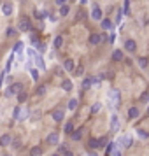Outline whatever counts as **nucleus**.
Instances as JSON below:
<instances>
[{
	"instance_id": "obj_1",
	"label": "nucleus",
	"mask_w": 149,
	"mask_h": 156,
	"mask_svg": "<svg viewBox=\"0 0 149 156\" xmlns=\"http://www.w3.org/2000/svg\"><path fill=\"white\" fill-rule=\"evenodd\" d=\"M28 55H30V58H32V60L35 62V65L39 67V69H41V70H46V63H44V60H42L41 56H39V55H37L35 51L30 49V51H28Z\"/></svg>"
},
{
	"instance_id": "obj_2",
	"label": "nucleus",
	"mask_w": 149,
	"mask_h": 156,
	"mask_svg": "<svg viewBox=\"0 0 149 156\" xmlns=\"http://www.w3.org/2000/svg\"><path fill=\"white\" fill-rule=\"evenodd\" d=\"M21 83H14V84L9 86V90L5 91V97H12V95H18V93L21 91Z\"/></svg>"
},
{
	"instance_id": "obj_3",
	"label": "nucleus",
	"mask_w": 149,
	"mask_h": 156,
	"mask_svg": "<svg viewBox=\"0 0 149 156\" xmlns=\"http://www.w3.org/2000/svg\"><path fill=\"white\" fill-rule=\"evenodd\" d=\"M18 28L21 30L23 34H27V32H32V23H30V20L23 18L21 21H20V25H18Z\"/></svg>"
},
{
	"instance_id": "obj_4",
	"label": "nucleus",
	"mask_w": 149,
	"mask_h": 156,
	"mask_svg": "<svg viewBox=\"0 0 149 156\" xmlns=\"http://www.w3.org/2000/svg\"><path fill=\"white\" fill-rule=\"evenodd\" d=\"M118 144H121L123 147H132V137L130 135H121L118 139Z\"/></svg>"
},
{
	"instance_id": "obj_5",
	"label": "nucleus",
	"mask_w": 149,
	"mask_h": 156,
	"mask_svg": "<svg viewBox=\"0 0 149 156\" xmlns=\"http://www.w3.org/2000/svg\"><path fill=\"white\" fill-rule=\"evenodd\" d=\"M107 97H109V100L112 102L114 105H118V104H119V91H118V90H111Z\"/></svg>"
},
{
	"instance_id": "obj_6",
	"label": "nucleus",
	"mask_w": 149,
	"mask_h": 156,
	"mask_svg": "<svg viewBox=\"0 0 149 156\" xmlns=\"http://www.w3.org/2000/svg\"><path fill=\"white\" fill-rule=\"evenodd\" d=\"M48 142H49L51 146H58V144H60V135H58L56 132L49 133V135H48Z\"/></svg>"
},
{
	"instance_id": "obj_7",
	"label": "nucleus",
	"mask_w": 149,
	"mask_h": 156,
	"mask_svg": "<svg viewBox=\"0 0 149 156\" xmlns=\"http://www.w3.org/2000/svg\"><path fill=\"white\" fill-rule=\"evenodd\" d=\"M91 18L95 20V21H100V20H102V11H100V7H97V4H93Z\"/></svg>"
},
{
	"instance_id": "obj_8",
	"label": "nucleus",
	"mask_w": 149,
	"mask_h": 156,
	"mask_svg": "<svg viewBox=\"0 0 149 156\" xmlns=\"http://www.w3.org/2000/svg\"><path fill=\"white\" fill-rule=\"evenodd\" d=\"M51 118H53L55 121H58V123H60V121H63L65 112L62 111V109H56V111H53V114H51Z\"/></svg>"
},
{
	"instance_id": "obj_9",
	"label": "nucleus",
	"mask_w": 149,
	"mask_h": 156,
	"mask_svg": "<svg viewBox=\"0 0 149 156\" xmlns=\"http://www.w3.org/2000/svg\"><path fill=\"white\" fill-rule=\"evenodd\" d=\"M125 48H126L128 53H135V49H137V42H135L133 39H128L126 42H125Z\"/></svg>"
},
{
	"instance_id": "obj_10",
	"label": "nucleus",
	"mask_w": 149,
	"mask_h": 156,
	"mask_svg": "<svg viewBox=\"0 0 149 156\" xmlns=\"http://www.w3.org/2000/svg\"><path fill=\"white\" fill-rule=\"evenodd\" d=\"M111 130H112V132H119V119H118L116 114L111 118Z\"/></svg>"
},
{
	"instance_id": "obj_11",
	"label": "nucleus",
	"mask_w": 149,
	"mask_h": 156,
	"mask_svg": "<svg viewBox=\"0 0 149 156\" xmlns=\"http://www.w3.org/2000/svg\"><path fill=\"white\" fill-rule=\"evenodd\" d=\"M11 142H12V137L11 135H0V146L2 147H7Z\"/></svg>"
},
{
	"instance_id": "obj_12",
	"label": "nucleus",
	"mask_w": 149,
	"mask_h": 156,
	"mask_svg": "<svg viewBox=\"0 0 149 156\" xmlns=\"http://www.w3.org/2000/svg\"><path fill=\"white\" fill-rule=\"evenodd\" d=\"M2 12H4V16H11L12 14V5H11L9 2L2 4Z\"/></svg>"
},
{
	"instance_id": "obj_13",
	"label": "nucleus",
	"mask_w": 149,
	"mask_h": 156,
	"mask_svg": "<svg viewBox=\"0 0 149 156\" xmlns=\"http://www.w3.org/2000/svg\"><path fill=\"white\" fill-rule=\"evenodd\" d=\"M100 42H102L100 34H91V35H90V44H91V46H98Z\"/></svg>"
},
{
	"instance_id": "obj_14",
	"label": "nucleus",
	"mask_w": 149,
	"mask_h": 156,
	"mask_svg": "<svg viewBox=\"0 0 149 156\" xmlns=\"http://www.w3.org/2000/svg\"><path fill=\"white\" fill-rule=\"evenodd\" d=\"M139 118V109L137 107H130L128 109V119H137Z\"/></svg>"
},
{
	"instance_id": "obj_15",
	"label": "nucleus",
	"mask_w": 149,
	"mask_h": 156,
	"mask_svg": "<svg viewBox=\"0 0 149 156\" xmlns=\"http://www.w3.org/2000/svg\"><path fill=\"white\" fill-rule=\"evenodd\" d=\"M63 69H65L67 72H72V70H74V69H76V65H74V60H65Z\"/></svg>"
},
{
	"instance_id": "obj_16",
	"label": "nucleus",
	"mask_w": 149,
	"mask_h": 156,
	"mask_svg": "<svg viewBox=\"0 0 149 156\" xmlns=\"http://www.w3.org/2000/svg\"><path fill=\"white\" fill-rule=\"evenodd\" d=\"M62 88H63L65 91H70L72 88H74V84H72V81H70V79H65L63 83H62Z\"/></svg>"
},
{
	"instance_id": "obj_17",
	"label": "nucleus",
	"mask_w": 149,
	"mask_h": 156,
	"mask_svg": "<svg viewBox=\"0 0 149 156\" xmlns=\"http://www.w3.org/2000/svg\"><path fill=\"white\" fill-rule=\"evenodd\" d=\"M81 137H83V130H81V128L72 132V139H74V140H81Z\"/></svg>"
},
{
	"instance_id": "obj_18",
	"label": "nucleus",
	"mask_w": 149,
	"mask_h": 156,
	"mask_svg": "<svg viewBox=\"0 0 149 156\" xmlns=\"http://www.w3.org/2000/svg\"><path fill=\"white\" fill-rule=\"evenodd\" d=\"M63 132H65V133H70L72 135V132H74V123H70V121H69V123H65Z\"/></svg>"
},
{
	"instance_id": "obj_19",
	"label": "nucleus",
	"mask_w": 149,
	"mask_h": 156,
	"mask_svg": "<svg viewBox=\"0 0 149 156\" xmlns=\"http://www.w3.org/2000/svg\"><path fill=\"white\" fill-rule=\"evenodd\" d=\"M102 28L104 30H111L112 28V21H111V20H102Z\"/></svg>"
},
{
	"instance_id": "obj_20",
	"label": "nucleus",
	"mask_w": 149,
	"mask_h": 156,
	"mask_svg": "<svg viewBox=\"0 0 149 156\" xmlns=\"http://www.w3.org/2000/svg\"><path fill=\"white\" fill-rule=\"evenodd\" d=\"M112 60H114V62H121V60H123V53H121L119 49L114 51V53H112Z\"/></svg>"
},
{
	"instance_id": "obj_21",
	"label": "nucleus",
	"mask_w": 149,
	"mask_h": 156,
	"mask_svg": "<svg viewBox=\"0 0 149 156\" xmlns=\"http://www.w3.org/2000/svg\"><path fill=\"white\" fill-rule=\"evenodd\" d=\"M69 12H70V7H69L67 4H65V5H62V7H60V16H67V14H69Z\"/></svg>"
},
{
	"instance_id": "obj_22",
	"label": "nucleus",
	"mask_w": 149,
	"mask_h": 156,
	"mask_svg": "<svg viewBox=\"0 0 149 156\" xmlns=\"http://www.w3.org/2000/svg\"><path fill=\"white\" fill-rule=\"evenodd\" d=\"M23 48H25V46H23V42H21V41H20V42H16V46H14V53H18V55H21V53H23Z\"/></svg>"
},
{
	"instance_id": "obj_23",
	"label": "nucleus",
	"mask_w": 149,
	"mask_h": 156,
	"mask_svg": "<svg viewBox=\"0 0 149 156\" xmlns=\"http://www.w3.org/2000/svg\"><path fill=\"white\" fill-rule=\"evenodd\" d=\"M62 44H63V37H62V35H58L56 39H55L53 46H55V48H62Z\"/></svg>"
},
{
	"instance_id": "obj_24",
	"label": "nucleus",
	"mask_w": 149,
	"mask_h": 156,
	"mask_svg": "<svg viewBox=\"0 0 149 156\" xmlns=\"http://www.w3.org/2000/svg\"><path fill=\"white\" fill-rule=\"evenodd\" d=\"M41 154H42V149H41V147H32L30 156H41Z\"/></svg>"
},
{
	"instance_id": "obj_25",
	"label": "nucleus",
	"mask_w": 149,
	"mask_h": 156,
	"mask_svg": "<svg viewBox=\"0 0 149 156\" xmlns=\"http://www.w3.org/2000/svg\"><path fill=\"white\" fill-rule=\"evenodd\" d=\"M147 62H149L147 58H139V65H140L142 69H147V65H149Z\"/></svg>"
},
{
	"instance_id": "obj_26",
	"label": "nucleus",
	"mask_w": 149,
	"mask_h": 156,
	"mask_svg": "<svg viewBox=\"0 0 149 156\" xmlns=\"http://www.w3.org/2000/svg\"><path fill=\"white\" fill-rule=\"evenodd\" d=\"M91 79H84V81H83V90H90V88H91Z\"/></svg>"
},
{
	"instance_id": "obj_27",
	"label": "nucleus",
	"mask_w": 149,
	"mask_h": 156,
	"mask_svg": "<svg viewBox=\"0 0 149 156\" xmlns=\"http://www.w3.org/2000/svg\"><path fill=\"white\" fill-rule=\"evenodd\" d=\"M69 109H70V111H76V109H77V100L76 98H72L70 102H69Z\"/></svg>"
},
{
	"instance_id": "obj_28",
	"label": "nucleus",
	"mask_w": 149,
	"mask_h": 156,
	"mask_svg": "<svg viewBox=\"0 0 149 156\" xmlns=\"http://www.w3.org/2000/svg\"><path fill=\"white\" fill-rule=\"evenodd\" d=\"M90 147H91V149H98L100 147L98 140H97V139H91V140H90Z\"/></svg>"
},
{
	"instance_id": "obj_29",
	"label": "nucleus",
	"mask_w": 149,
	"mask_h": 156,
	"mask_svg": "<svg viewBox=\"0 0 149 156\" xmlns=\"http://www.w3.org/2000/svg\"><path fill=\"white\" fill-rule=\"evenodd\" d=\"M18 100L23 104V102L27 100V93H25V91H20V93H18Z\"/></svg>"
},
{
	"instance_id": "obj_30",
	"label": "nucleus",
	"mask_w": 149,
	"mask_h": 156,
	"mask_svg": "<svg viewBox=\"0 0 149 156\" xmlns=\"http://www.w3.org/2000/svg\"><path fill=\"white\" fill-rule=\"evenodd\" d=\"M35 48H37V51H39V53H44V51H46V46H44L42 42H37Z\"/></svg>"
},
{
	"instance_id": "obj_31",
	"label": "nucleus",
	"mask_w": 149,
	"mask_h": 156,
	"mask_svg": "<svg viewBox=\"0 0 149 156\" xmlns=\"http://www.w3.org/2000/svg\"><path fill=\"white\" fill-rule=\"evenodd\" d=\"M30 76H32V79H34V81H37V79L41 77V76H39V72H37L35 69H34V70H30Z\"/></svg>"
},
{
	"instance_id": "obj_32",
	"label": "nucleus",
	"mask_w": 149,
	"mask_h": 156,
	"mask_svg": "<svg viewBox=\"0 0 149 156\" xmlns=\"http://www.w3.org/2000/svg\"><path fill=\"white\" fill-rule=\"evenodd\" d=\"M5 35H7V37H14L16 35V30L14 28H7V30H5Z\"/></svg>"
},
{
	"instance_id": "obj_33",
	"label": "nucleus",
	"mask_w": 149,
	"mask_h": 156,
	"mask_svg": "<svg viewBox=\"0 0 149 156\" xmlns=\"http://www.w3.org/2000/svg\"><path fill=\"white\" fill-rule=\"evenodd\" d=\"M46 90H48V88H46V86H39V88H37V95H44V93H46Z\"/></svg>"
},
{
	"instance_id": "obj_34",
	"label": "nucleus",
	"mask_w": 149,
	"mask_h": 156,
	"mask_svg": "<svg viewBox=\"0 0 149 156\" xmlns=\"http://www.w3.org/2000/svg\"><path fill=\"white\" fill-rule=\"evenodd\" d=\"M12 56H14V55H12ZM12 56L9 58V62H7V65H5V72H9V70H11V67H12Z\"/></svg>"
},
{
	"instance_id": "obj_35",
	"label": "nucleus",
	"mask_w": 149,
	"mask_h": 156,
	"mask_svg": "<svg viewBox=\"0 0 149 156\" xmlns=\"http://www.w3.org/2000/svg\"><path fill=\"white\" fill-rule=\"evenodd\" d=\"M83 72H84V67H83V65H79L77 69H76V74H77V76H83Z\"/></svg>"
},
{
	"instance_id": "obj_36",
	"label": "nucleus",
	"mask_w": 149,
	"mask_h": 156,
	"mask_svg": "<svg viewBox=\"0 0 149 156\" xmlns=\"http://www.w3.org/2000/svg\"><path fill=\"white\" fill-rule=\"evenodd\" d=\"M100 107H102V105H100L98 102H97V104H95V105L91 107V112H98V111H100Z\"/></svg>"
},
{
	"instance_id": "obj_37",
	"label": "nucleus",
	"mask_w": 149,
	"mask_h": 156,
	"mask_svg": "<svg viewBox=\"0 0 149 156\" xmlns=\"http://www.w3.org/2000/svg\"><path fill=\"white\" fill-rule=\"evenodd\" d=\"M20 112H21V107H16L14 109V118L16 119H20Z\"/></svg>"
},
{
	"instance_id": "obj_38",
	"label": "nucleus",
	"mask_w": 149,
	"mask_h": 156,
	"mask_svg": "<svg viewBox=\"0 0 149 156\" xmlns=\"http://www.w3.org/2000/svg\"><path fill=\"white\" fill-rule=\"evenodd\" d=\"M27 114H28V111H27V109H23L21 112H20V119H25V118H27Z\"/></svg>"
},
{
	"instance_id": "obj_39",
	"label": "nucleus",
	"mask_w": 149,
	"mask_h": 156,
	"mask_svg": "<svg viewBox=\"0 0 149 156\" xmlns=\"http://www.w3.org/2000/svg\"><path fill=\"white\" fill-rule=\"evenodd\" d=\"M105 144H107V139H105V137H104V139H98V146H100V147H104Z\"/></svg>"
},
{
	"instance_id": "obj_40",
	"label": "nucleus",
	"mask_w": 149,
	"mask_h": 156,
	"mask_svg": "<svg viewBox=\"0 0 149 156\" xmlns=\"http://www.w3.org/2000/svg\"><path fill=\"white\" fill-rule=\"evenodd\" d=\"M139 135H140L142 139H146V137H149V133H146L144 130H139Z\"/></svg>"
},
{
	"instance_id": "obj_41",
	"label": "nucleus",
	"mask_w": 149,
	"mask_h": 156,
	"mask_svg": "<svg viewBox=\"0 0 149 156\" xmlns=\"http://www.w3.org/2000/svg\"><path fill=\"white\" fill-rule=\"evenodd\" d=\"M121 18H123V11L119 9V11H118V20H116V21H118V23H121Z\"/></svg>"
},
{
	"instance_id": "obj_42",
	"label": "nucleus",
	"mask_w": 149,
	"mask_h": 156,
	"mask_svg": "<svg viewBox=\"0 0 149 156\" xmlns=\"http://www.w3.org/2000/svg\"><path fill=\"white\" fill-rule=\"evenodd\" d=\"M62 156H74V153H72L70 149H67V151H65V153H63Z\"/></svg>"
},
{
	"instance_id": "obj_43",
	"label": "nucleus",
	"mask_w": 149,
	"mask_h": 156,
	"mask_svg": "<svg viewBox=\"0 0 149 156\" xmlns=\"http://www.w3.org/2000/svg\"><path fill=\"white\" fill-rule=\"evenodd\" d=\"M56 4L62 7V5H65V4H67V0H56Z\"/></svg>"
},
{
	"instance_id": "obj_44",
	"label": "nucleus",
	"mask_w": 149,
	"mask_h": 156,
	"mask_svg": "<svg viewBox=\"0 0 149 156\" xmlns=\"http://www.w3.org/2000/svg\"><path fill=\"white\" fill-rule=\"evenodd\" d=\"M4 76H5V74H0V86H2V81H4Z\"/></svg>"
},
{
	"instance_id": "obj_45",
	"label": "nucleus",
	"mask_w": 149,
	"mask_h": 156,
	"mask_svg": "<svg viewBox=\"0 0 149 156\" xmlns=\"http://www.w3.org/2000/svg\"><path fill=\"white\" fill-rule=\"evenodd\" d=\"M90 156H97V153H90Z\"/></svg>"
},
{
	"instance_id": "obj_46",
	"label": "nucleus",
	"mask_w": 149,
	"mask_h": 156,
	"mask_svg": "<svg viewBox=\"0 0 149 156\" xmlns=\"http://www.w3.org/2000/svg\"><path fill=\"white\" fill-rule=\"evenodd\" d=\"M147 116H149V107H147Z\"/></svg>"
},
{
	"instance_id": "obj_47",
	"label": "nucleus",
	"mask_w": 149,
	"mask_h": 156,
	"mask_svg": "<svg viewBox=\"0 0 149 156\" xmlns=\"http://www.w3.org/2000/svg\"><path fill=\"white\" fill-rule=\"evenodd\" d=\"M51 156H60V154H51Z\"/></svg>"
},
{
	"instance_id": "obj_48",
	"label": "nucleus",
	"mask_w": 149,
	"mask_h": 156,
	"mask_svg": "<svg viewBox=\"0 0 149 156\" xmlns=\"http://www.w3.org/2000/svg\"><path fill=\"white\" fill-rule=\"evenodd\" d=\"M4 156H9V154H4Z\"/></svg>"
},
{
	"instance_id": "obj_49",
	"label": "nucleus",
	"mask_w": 149,
	"mask_h": 156,
	"mask_svg": "<svg viewBox=\"0 0 149 156\" xmlns=\"http://www.w3.org/2000/svg\"><path fill=\"white\" fill-rule=\"evenodd\" d=\"M0 7H2V5H0Z\"/></svg>"
}]
</instances>
